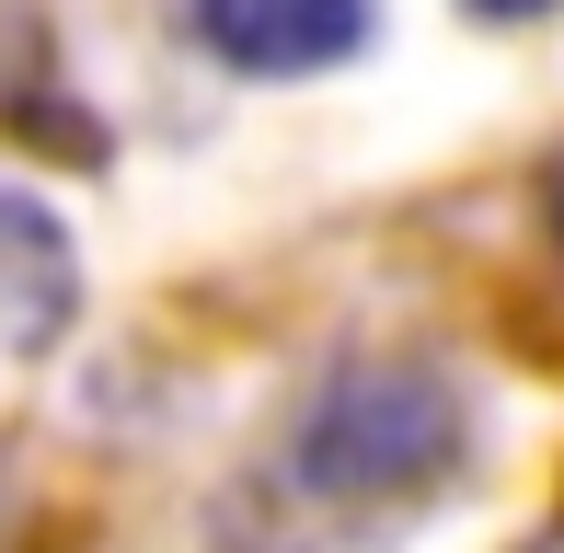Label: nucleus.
I'll list each match as a JSON object with an SVG mask.
<instances>
[{"instance_id":"5","label":"nucleus","mask_w":564,"mask_h":553,"mask_svg":"<svg viewBox=\"0 0 564 553\" xmlns=\"http://www.w3.org/2000/svg\"><path fill=\"white\" fill-rule=\"evenodd\" d=\"M542 208H553V242H564V162H553V185H542Z\"/></svg>"},{"instance_id":"1","label":"nucleus","mask_w":564,"mask_h":553,"mask_svg":"<svg viewBox=\"0 0 564 553\" xmlns=\"http://www.w3.org/2000/svg\"><path fill=\"white\" fill-rule=\"evenodd\" d=\"M460 449H473V415H460L449 369L426 358H346L335 381L300 404L289 426V485L312 496V508H415V496H438L460 473Z\"/></svg>"},{"instance_id":"2","label":"nucleus","mask_w":564,"mask_h":553,"mask_svg":"<svg viewBox=\"0 0 564 553\" xmlns=\"http://www.w3.org/2000/svg\"><path fill=\"white\" fill-rule=\"evenodd\" d=\"M69 312H82V254H69V231L35 208V196L0 185V369L46 358V346L69 335Z\"/></svg>"},{"instance_id":"3","label":"nucleus","mask_w":564,"mask_h":553,"mask_svg":"<svg viewBox=\"0 0 564 553\" xmlns=\"http://www.w3.org/2000/svg\"><path fill=\"white\" fill-rule=\"evenodd\" d=\"M230 69H335L369 35V0H185Z\"/></svg>"},{"instance_id":"4","label":"nucleus","mask_w":564,"mask_h":553,"mask_svg":"<svg viewBox=\"0 0 564 553\" xmlns=\"http://www.w3.org/2000/svg\"><path fill=\"white\" fill-rule=\"evenodd\" d=\"M473 12H507V23H530V12H553V0H473Z\"/></svg>"},{"instance_id":"6","label":"nucleus","mask_w":564,"mask_h":553,"mask_svg":"<svg viewBox=\"0 0 564 553\" xmlns=\"http://www.w3.org/2000/svg\"><path fill=\"white\" fill-rule=\"evenodd\" d=\"M542 553H564V542H542Z\"/></svg>"}]
</instances>
